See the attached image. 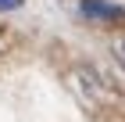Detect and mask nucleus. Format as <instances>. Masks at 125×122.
<instances>
[{"instance_id": "nucleus-1", "label": "nucleus", "mask_w": 125, "mask_h": 122, "mask_svg": "<svg viewBox=\"0 0 125 122\" xmlns=\"http://www.w3.org/2000/svg\"><path fill=\"white\" fill-rule=\"evenodd\" d=\"M75 79H79V86H82V90H86V97L89 101H104V97H118V90L111 83H107L104 75L96 72V68H89V65H82L75 72Z\"/></svg>"}, {"instance_id": "nucleus-2", "label": "nucleus", "mask_w": 125, "mask_h": 122, "mask_svg": "<svg viewBox=\"0 0 125 122\" xmlns=\"http://www.w3.org/2000/svg\"><path fill=\"white\" fill-rule=\"evenodd\" d=\"M79 7L89 18H122V7L118 4H107V0H82Z\"/></svg>"}, {"instance_id": "nucleus-3", "label": "nucleus", "mask_w": 125, "mask_h": 122, "mask_svg": "<svg viewBox=\"0 0 125 122\" xmlns=\"http://www.w3.org/2000/svg\"><path fill=\"white\" fill-rule=\"evenodd\" d=\"M111 57H115L118 65H122V68H125V36H118V40H115V43H111Z\"/></svg>"}, {"instance_id": "nucleus-4", "label": "nucleus", "mask_w": 125, "mask_h": 122, "mask_svg": "<svg viewBox=\"0 0 125 122\" xmlns=\"http://www.w3.org/2000/svg\"><path fill=\"white\" fill-rule=\"evenodd\" d=\"M14 7H21V0H0V11H14Z\"/></svg>"}]
</instances>
